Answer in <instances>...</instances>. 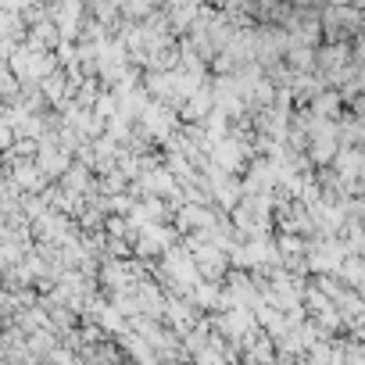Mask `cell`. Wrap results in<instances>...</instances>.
Instances as JSON below:
<instances>
[{"label": "cell", "instance_id": "obj_1", "mask_svg": "<svg viewBox=\"0 0 365 365\" xmlns=\"http://www.w3.org/2000/svg\"><path fill=\"white\" fill-rule=\"evenodd\" d=\"M215 208L212 205H197V201H182L175 208V230L179 233H194V230H205L208 222H215Z\"/></svg>", "mask_w": 365, "mask_h": 365}, {"label": "cell", "instance_id": "obj_2", "mask_svg": "<svg viewBox=\"0 0 365 365\" xmlns=\"http://www.w3.org/2000/svg\"><path fill=\"white\" fill-rule=\"evenodd\" d=\"M212 108H215V101H212V86L201 83L190 97H182V111H179V118H182V122H201Z\"/></svg>", "mask_w": 365, "mask_h": 365}, {"label": "cell", "instance_id": "obj_3", "mask_svg": "<svg viewBox=\"0 0 365 365\" xmlns=\"http://www.w3.org/2000/svg\"><path fill=\"white\" fill-rule=\"evenodd\" d=\"M333 172L340 175V179H361V150L358 147H336V154H333Z\"/></svg>", "mask_w": 365, "mask_h": 365}, {"label": "cell", "instance_id": "obj_4", "mask_svg": "<svg viewBox=\"0 0 365 365\" xmlns=\"http://www.w3.org/2000/svg\"><path fill=\"white\" fill-rule=\"evenodd\" d=\"M336 276L344 287L351 290H361V279H365V269H361V255H344L340 265H336Z\"/></svg>", "mask_w": 365, "mask_h": 365}]
</instances>
